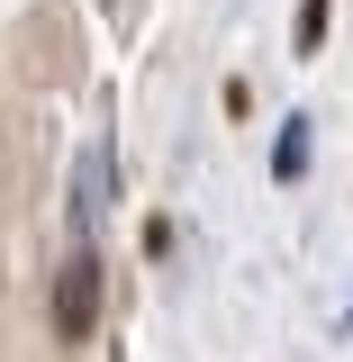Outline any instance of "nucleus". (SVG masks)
I'll return each mask as SVG.
<instances>
[{
	"label": "nucleus",
	"instance_id": "nucleus-1",
	"mask_svg": "<svg viewBox=\"0 0 353 362\" xmlns=\"http://www.w3.org/2000/svg\"><path fill=\"white\" fill-rule=\"evenodd\" d=\"M91 317H100V263H91V254H73V263H64V281H54V335H64V344H82Z\"/></svg>",
	"mask_w": 353,
	"mask_h": 362
},
{
	"label": "nucleus",
	"instance_id": "nucleus-2",
	"mask_svg": "<svg viewBox=\"0 0 353 362\" xmlns=\"http://www.w3.org/2000/svg\"><path fill=\"white\" fill-rule=\"evenodd\" d=\"M290 37H299V54H308V45L326 37V0H299V18H290Z\"/></svg>",
	"mask_w": 353,
	"mask_h": 362
}]
</instances>
